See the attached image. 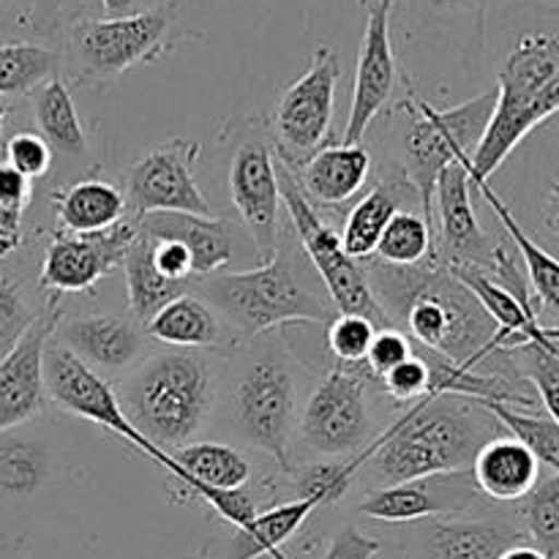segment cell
Listing matches in <instances>:
<instances>
[{"instance_id": "obj_1", "label": "cell", "mask_w": 559, "mask_h": 559, "mask_svg": "<svg viewBox=\"0 0 559 559\" xmlns=\"http://www.w3.org/2000/svg\"><path fill=\"white\" fill-rule=\"evenodd\" d=\"M300 366L276 331L238 344L224 358L216 413H224L235 442L273 459L278 473L293 469V437L298 426Z\"/></svg>"}, {"instance_id": "obj_2", "label": "cell", "mask_w": 559, "mask_h": 559, "mask_svg": "<svg viewBox=\"0 0 559 559\" xmlns=\"http://www.w3.org/2000/svg\"><path fill=\"white\" fill-rule=\"evenodd\" d=\"M500 426L484 407L464 396H426L409 404L366 448L358 478L366 491L437 473H462Z\"/></svg>"}, {"instance_id": "obj_3", "label": "cell", "mask_w": 559, "mask_h": 559, "mask_svg": "<svg viewBox=\"0 0 559 559\" xmlns=\"http://www.w3.org/2000/svg\"><path fill=\"white\" fill-rule=\"evenodd\" d=\"M222 355L158 349L120 380L118 402L129 424L164 453L207 431L218 404Z\"/></svg>"}, {"instance_id": "obj_4", "label": "cell", "mask_w": 559, "mask_h": 559, "mask_svg": "<svg viewBox=\"0 0 559 559\" xmlns=\"http://www.w3.org/2000/svg\"><path fill=\"white\" fill-rule=\"evenodd\" d=\"M396 328L407 333L413 344L467 371L506 377L502 369H511L495 320L437 260L420 265Z\"/></svg>"}, {"instance_id": "obj_5", "label": "cell", "mask_w": 559, "mask_h": 559, "mask_svg": "<svg viewBox=\"0 0 559 559\" xmlns=\"http://www.w3.org/2000/svg\"><path fill=\"white\" fill-rule=\"evenodd\" d=\"M191 293L222 317L238 344L293 322H331L338 314L331 300L309 287L306 265L284 243L254 271L213 273L205 282L194 278Z\"/></svg>"}, {"instance_id": "obj_6", "label": "cell", "mask_w": 559, "mask_h": 559, "mask_svg": "<svg viewBox=\"0 0 559 559\" xmlns=\"http://www.w3.org/2000/svg\"><path fill=\"white\" fill-rule=\"evenodd\" d=\"M497 98L469 156L473 189L489 183L527 134L559 107V44L551 33H524L497 74Z\"/></svg>"}, {"instance_id": "obj_7", "label": "cell", "mask_w": 559, "mask_h": 559, "mask_svg": "<svg viewBox=\"0 0 559 559\" xmlns=\"http://www.w3.org/2000/svg\"><path fill=\"white\" fill-rule=\"evenodd\" d=\"M495 91L467 98L456 107L437 109L435 104L418 96H409L402 104L407 115V126L402 131V164L399 173L407 178L413 191L418 194L420 213L431 222V200H435V183L442 169L462 156H473L475 145L484 136L489 115L495 109Z\"/></svg>"}, {"instance_id": "obj_8", "label": "cell", "mask_w": 559, "mask_h": 559, "mask_svg": "<svg viewBox=\"0 0 559 559\" xmlns=\"http://www.w3.org/2000/svg\"><path fill=\"white\" fill-rule=\"evenodd\" d=\"M173 0L145 11L118 16H76L66 25L60 63H69L76 80L104 82L140 63H153L167 52L173 31Z\"/></svg>"}, {"instance_id": "obj_9", "label": "cell", "mask_w": 559, "mask_h": 559, "mask_svg": "<svg viewBox=\"0 0 559 559\" xmlns=\"http://www.w3.org/2000/svg\"><path fill=\"white\" fill-rule=\"evenodd\" d=\"M360 366L336 364L322 374L298 413L295 435L325 459H353L380 435L371 409V377Z\"/></svg>"}, {"instance_id": "obj_10", "label": "cell", "mask_w": 559, "mask_h": 559, "mask_svg": "<svg viewBox=\"0 0 559 559\" xmlns=\"http://www.w3.org/2000/svg\"><path fill=\"white\" fill-rule=\"evenodd\" d=\"M278 191H282V202L287 207V216L293 222L295 235H298L300 249H304V254L314 265L317 276L325 284L328 300L333 304V309L338 314L366 317L380 331L382 328H393L388 322V317L382 314L374 293H371L364 262H355L344 254L336 229L328 227L320 211L300 191L293 169L284 167L282 162H278Z\"/></svg>"}, {"instance_id": "obj_11", "label": "cell", "mask_w": 559, "mask_h": 559, "mask_svg": "<svg viewBox=\"0 0 559 559\" xmlns=\"http://www.w3.org/2000/svg\"><path fill=\"white\" fill-rule=\"evenodd\" d=\"M342 74L336 49L320 47L311 55L309 69L278 96L267 131L276 158L293 173L304 167L328 140Z\"/></svg>"}, {"instance_id": "obj_12", "label": "cell", "mask_w": 559, "mask_h": 559, "mask_svg": "<svg viewBox=\"0 0 559 559\" xmlns=\"http://www.w3.org/2000/svg\"><path fill=\"white\" fill-rule=\"evenodd\" d=\"M229 200L243 218L246 229L254 243L257 260L267 262L276 254L278 243V158L273 153L271 131L254 120L251 129L238 136L229 158Z\"/></svg>"}, {"instance_id": "obj_13", "label": "cell", "mask_w": 559, "mask_h": 559, "mask_svg": "<svg viewBox=\"0 0 559 559\" xmlns=\"http://www.w3.org/2000/svg\"><path fill=\"white\" fill-rule=\"evenodd\" d=\"M44 396H47V402L55 404L60 413L91 420V424L102 426V429H107L109 435H115L118 440L129 442L131 448L145 453V456L151 459V462H156L158 467L167 464V453L153 448L151 442L129 424L112 382L87 369L80 358H74L69 349L60 347L55 338H49L47 349H44Z\"/></svg>"}, {"instance_id": "obj_14", "label": "cell", "mask_w": 559, "mask_h": 559, "mask_svg": "<svg viewBox=\"0 0 559 559\" xmlns=\"http://www.w3.org/2000/svg\"><path fill=\"white\" fill-rule=\"evenodd\" d=\"M197 158H200V142L180 140V136L151 147L126 173L123 200L126 211L131 213L129 218L147 216V213L213 216L194 178Z\"/></svg>"}, {"instance_id": "obj_15", "label": "cell", "mask_w": 559, "mask_h": 559, "mask_svg": "<svg viewBox=\"0 0 559 559\" xmlns=\"http://www.w3.org/2000/svg\"><path fill=\"white\" fill-rule=\"evenodd\" d=\"M484 508H489V502L480 497L469 469L424 475L385 489H371L358 502V513L382 524H418L426 519L459 516Z\"/></svg>"}, {"instance_id": "obj_16", "label": "cell", "mask_w": 559, "mask_h": 559, "mask_svg": "<svg viewBox=\"0 0 559 559\" xmlns=\"http://www.w3.org/2000/svg\"><path fill=\"white\" fill-rule=\"evenodd\" d=\"M134 235V218H123L96 235H55L44 249L38 289L55 300L66 293H91L120 265Z\"/></svg>"}, {"instance_id": "obj_17", "label": "cell", "mask_w": 559, "mask_h": 559, "mask_svg": "<svg viewBox=\"0 0 559 559\" xmlns=\"http://www.w3.org/2000/svg\"><path fill=\"white\" fill-rule=\"evenodd\" d=\"M527 544L513 513L491 508L413 524L409 559H497L506 549Z\"/></svg>"}, {"instance_id": "obj_18", "label": "cell", "mask_w": 559, "mask_h": 559, "mask_svg": "<svg viewBox=\"0 0 559 559\" xmlns=\"http://www.w3.org/2000/svg\"><path fill=\"white\" fill-rule=\"evenodd\" d=\"M52 338L60 347L69 349L74 358L91 371H96L104 380H123L129 371H134L151 349V336L145 325L134 317L120 314H87L58 320Z\"/></svg>"}, {"instance_id": "obj_19", "label": "cell", "mask_w": 559, "mask_h": 559, "mask_svg": "<svg viewBox=\"0 0 559 559\" xmlns=\"http://www.w3.org/2000/svg\"><path fill=\"white\" fill-rule=\"evenodd\" d=\"M396 0H369L366 3V31L355 69L353 107H349L344 142H364V134L377 115L388 107L396 87V55L391 44V14Z\"/></svg>"}, {"instance_id": "obj_20", "label": "cell", "mask_w": 559, "mask_h": 559, "mask_svg": "<svg viewBox=\"0 0 559 559\" xmlns=\"http://www.w3.org/2000/svg\"><path fill=\"white\" fill-rule=\"evenodd\" d=\"M60 320L58 300L47 298L25 336L0 358V431L20 429L47 407L44 396V349Z\"/></svg>"}, {"instance_id": "obj_21", "label": "cell", "mask_w": 559, "mask_h": 559, "mask_svg": "<svg viewBox=\"0 0 559 559\" xmlns=\"http://www.w3.org/2000/svg\"><path fill=\"white\" fill-rule=\"evenodd\" d=\"M320 508L311 500H287L278 506L265 508L254 522L246 527H229L227 533L207 538L200 549L191 551L186 559H282V546L298 533L306 519Z\"/></svg>"}, {"instance_id": "obj_22", "label": "cell", "mask_w": 559, "mask_h": 559, "mask_svg": "<svg viewBox=\"0 0 559 559\" xmlns=\"http://www.w3.org/2000/svg\"><path fill=\"white\" fill-rule=\"evenodd\" d=\"M136 229L151 238L175 240L191 257L194 278L218 273L233 262V224L218 216H191V213H147L134 218Z\"/></svg>"}, {"instance_id": "obj_23", "label": "cell", "mask_w": 559, "mask_h": 559, "mask_svg": "<svg viewBox=\"0 0 559 559\" xmlns=\"http://www.w3.org/2000/svg\"><path fill=\"white\" fill-rule=\"evenodd\" d=\"M145 331L151 342L167 344L169 349H200L222 358L238 349V338L197 293H183L169 300L147 320Z\"/></svg>"}, {"instance_id": "obj_24", "label": "cell", "mask_w": 559, "mask_h": 559, "mask_svg": "<svg viewBox=\"0 0 559 559\" xmlns=\"http://www.w3.org/2000/svg\"><path fill=\"white\" fill-rule=\"evenodd\" d=\"M469 475L489 506H516L544 478V467L513 437L497 435L475 453Z\"/></svg>"}, {"instance_id": "obj_25", "label": "cell", "mask_w": 559, "mask_h": 559, "mask_svg": "<svg viewBox=\"0 0 559 559\" xmlns=\"http://www.w3.org/2000/svg\"><path fill=\"white\" fill-rule=\"evenodd\" d=\"M300 191L311 205L336 207L355 200L371 175V151L364 142L320 147L304 167H298Z\"/></svg>"}, {"instance_id": "obj_26", "label": "cell", "mask_w": 559, "mask_h": 559, "mask_svg": "<svg viewBox=\"0 0 559 559\" xmlns=\"http://www.w3.org/2000/svg\"><path fill=\"white\" fill-rule=\"evenodd\" d=\"M164 473L183 489L205 486L216 491H238L254 480V467L240 448L211 440H194L169 453Z\"/></svg>"}, {"instance_id": "obj_27", "label": "cell", "mask_w": 559, "mask_h": 559, "mask_svg": "<svg viewBox=\"0 0 559 559\" xmlns=\"http://www.w3.org/2000/svg\"><path fill=\"white\" fill-rule=\"evenodd\" d=\"M55 478V453L47 437L20 429L0 431V502H27Z\"/></svg>"}, {"instance_id": "obj_28", "label": "cell", "mask_w": 559, "mask_h": 559, "mask_svg": "<svg viewBox=\"0 0 559 559\" xmlns=\"http://www.w3.org/2000/svg\"><path fill=\"white\" fill-rule=\"evenodd\" d=\"M407 191H413V186L407 183V178H404L396 167V173H393L391 178L380 180V183H377L374 189L347 213V222H344L338 240H342V249L349 260H371V254H374L377 243H380L391 216L396 211H402L399 205H402V200L407 197Z\"/></svg>"}, {"instance_id": "obj_29", "label": "cell", "mask_w": 559, "mask_h": 559, "mask_svg": "<svg viewBox=\"0 0 559 559\" xmlns=\"http://www.w3.org/2000/svg\"><path fill=\"white\" fill-rule=\"evenodd\" d=\"M55 218L66 235H96L129 218V211L118 186L85 178L55 197Z\"/></svg>"}, {"instance_id": "obj_30", "label": "cell", "mask_w": 559, "mask_h": 559, "mask_svg": "<svg viewBox=\"0 0 559 559\" xmlns=\"http://www.w3.org/2000/svg\"><path fill=\"white\" fill-rule=\"evenodd\" d=\"M126 276V295H129V311L140 325H147L158 309L169 304V300L180 298L183 293H191V284L169 282L153 265L151 254V238L136 229L134 240L126 249L123 260H120Z\"/></svg>"}, {"instance_id": "obj_31", "label": "cell", "mask_w": 559, "mask_h": 559, "mask_svg": "<svg viewBox=\"0 0 559 559\" xmlns=\"http://www.w3.org/2000/svg\"><path fill=\"white\" fill-rule=\"evenodd\" d=\"M473 191H478V194L484 197L486 205L495 211V216L500 218V224L506 227L511 243L516 246L519 254H522L524 276H527L530 293H533V298L540 304L538 309H546L549 314H557V311H559V265H557V257L551 254V251H546L544 246L538 243V240H533L527 233H524V227L516 222V216L511 213V207H508L506 202L500 200V194H497V191L491 189L489 183L478 186V189H473Z\"/></svg>"}, {"instance_id": "obj_32", "label": "cell", "mask_w": 559, "mask_h": 559, "mask_svg": "<svg viewBox=\"0 0 559 559\" xmlns=\"http://www.w3.org/2000/svg\"><path fill=\"white\" fill-rule=\"evenodd\" d=\"M31 98L36 129L44 142L52 147V153L60 151L66 156H82L87 151V140L80 115H76V104L71 98L69 82L60 74L49 76L31 93Z\"/></svg>"}, {"instance_id": "obj_33", "label": "cell", "mask_w": 559, "mask_h": 559, "mask_svg": "<svg viewBox=\"0 0 559 559\" xmlns=\"http://www.w3.org/2000/svg\"><path fill=\"white\" fill-rule=\"evenodd\" d=\"M366 453L353 459H322V462L293 464L289 473H282L287 500H311L317 508L338 506L347 500L353 486L358 484V469Z\"/></svg>"}, {"instance_id": "obj_34", "label": "cell", "mask_w": 559, "mask_h": 559, "mask_svg": "<svg viewBox=\"0 0 559 559\" xmlns=\"http://www.w3.org/2000/svg\"><path fill=\"white\" fill-rule=\"evenodd\" d=\"M371 260L393 267H413L437 260L435 224L415 211H396L382 233Z\"/></svg>"}, {"instance_id": "obj_35", "label": "cell", "mask_w": 559, "mask_h": 559, "mask_svg": "<svg viewBox=\"0 0 559 559\" xmlns=\"http://www.w3.org/2000/svg\"><path fill=\"white\" fill-rule=\"evenodd\" d=\"M475 402V399H473ZM478 407H484L486 413L495 418V424L500 429H506L519 445L527 448L535 459L540 462V467L559 473V420L551 415H530L522 407H513L506 402H489V399H480L475 402Z\"/></svg>"}, {"instance_id": "obj_36", "label": "cell", "mask_w": 559, "mask_h": 559, "mask_svg": "<svg viewBox=\"0 0 559 559\" xmlns=\"http://www.w3.org/2000/svg\"><path fill=\"white\" fill-rule=\"evenodd\" d=\"M513 519L522 527L527 544L549 559L559 557V473L546 469L524 500L513 506Z\"/></svg>"}, {"instance_id": "obj_37", "label": "cell", "mask_w": 559, "mask_h": 559, "mask_svg": "<svg viewBox=\"0 0 559 559\" xmlns=\"http://www.w3.org/2000/svg\"><path fill=\"white\" fill-rule=\"evenodd\" d=\"M60 71V52L33 41L0 44V96H27Z\"/></svg>"}, {"instance_id": "obj_38", "label": "cell", "mask_w": 559, "mask_h": 559, "mask_svg": "<svg viewBox=\"0 0 559 559\" xmlns=\"http://www.w3.org/2000/svg\"><path fill=\"white\" fill-rule=\"evenodd\" d=\"M508 360L516 380L527 382L538 393L546 415H559V342H530L508 349Z\"/></svg>"}, {"instance_id": "obj_39", "label": "cell", "mask_w": 559, "mask_h": 559, "mask_svg": "<svg viewBox=\"0 0 559 559\" xmlns=\"http://www.w3.org/2000/svg\"><path fill=\"white\" fill-rule=\"evenodd\" d=\"M36 197V183L22 178L0 158V262L25 243V213Z\"/></svg>"}, {"instance_id": "obj_40", "label": "cell", "mask_w": 559, "mask_h": 559, "mask_svg": "<svg viewBox=\"0 0 559 559\" xmlns=\"http://www.w3.org/2000/svg\"><path fill=\"white\" fill-rule=\"evenodd\" d=\"M44 306L33 304L25 282L11 267L0 265V358L11 353L27 328L38 320Z\"/></svg>"}, {"instance_id": "obj_41", "label": "cell", "mask_w": 559, "mask_h": 559, "mask_svg": "<svg viewBox=\"0 0 559 559\" xmlns=\"http://www.w3.org/2000/svg\"><path fill=\"white\" fill-rule=\"evenodd\" d=\"M380 328L369 322L366 317L355 314H336L328 322L325 342L328 349L333 353L336 364L342 366H360L366 353H369L371 342H374Z\"/></svg>"}, {"instance_id": "obj_42", "label": "cell", "mask_w": 559, "mask_h": 559, "mask_svg": "<svg viewBox=\"0 0 559 559\" xmlns=\"http://www.w3.org/2000/svg\"><path fill=\"white\" fill-rule=\"evenodd\" d=\"M0 158H3L14 173H20L22 178L36 183V180H44L49 175L55 153L38 131H16L14 136H9V140L3 142Z\"/></svg>"}, {"instance_id": "obj_43", "label": "cell", "mask_w": 559, "mask_h": 559, "mask_svg": "<svg viewBox=\"0 0 559 559\" xmlns=\"http://www.w3.org/2000/svg\"><path fill=\"white\" fill-rule=\"evenodd\" d=\"M385 391V396L396 404H415L420 399L431 396V371L426 355L415 347V353L404 360L402 366H396L393 371H388L385 377L377 380Z\"/></svg>"}, {"instance_id": "obj_44", "label": "cell", "mask_w": 559, "mask_h": 559, "mask_svg": "<svg viewBox=\"0 0 559 559\" xmlns=\"http://www.w3.org/2000/svg\"><path fill=\"white\" fill-rule=\"evenodd\" d=\"M415 353V344L409 342L407 333H402L399 328H382L377 331L374 342H371L369 353L364 358V371L371 380H380L388 371H393L396 366H402L409 355Z\"/></svg>"}, {"instance_id": "obj_45", "label": "cell", "mask_w": 559, "mask_h": 559, "mask_svg": "<svg viewBox=\"0 0 559 559\" xmlns=\"http://www.w3.org/2000/svg\"><path fill=\"white\" fill-rule=\"evenodd\" d=\"M382 549H385V544L380 538H371V535L360 533L355 524H347L333 535L322 559H377Z\"/></svg>"}, {"instance_id": "obj_46", "label": "cell", "mask_w": 559, "mask_h": 559, "mask_svg": "<svg viewBox=\"0 0 559 559\" xmlns=\"http://www.w3.org/2000/svg\"><path fill=\"white\" fill-rule=\"evenodd\" d=\"M147 238H151V235H147ZM151 254H153V265H156V271L162 273L164 278H169V282H183V284L194 282V273H191V257L180 243H175V240H164V238H151Z\"/></svg>"}, {"instance_id": "obj_47", "label": "cell", "mask_w": 559, "mask_h": 559, "mask_svg": "<svg viewBox=\"0 0 559 559\" xmlns=\"http://www.w3.org/2000/svg\"><path fill=\"white\" fill-rule=\"evenodd\" d=\"M426 14H462V11H484L495 0H415Z\"/></svg>"}, {"instance_id": "obj_48", "label": "cell", "mask_w": 559, "mask_h": 559, "mask_svg": "<svg viewBox=\"0 0 559 559\" xmlns=\"http://www.w3.org/2000/svg\"><path fill=\"white\" fill-rule=\"evenodd\" d=\"M497 559H549V557H546L540 549H535L533 544H516L511 546V549L502 551Z\"/></svg>"}, {"instance_id": "obj_49", "label": "cell", "mask_w": 559, "mask_h": 559, "mask_svg": "<svg viewBox=\"0 0 559 559\" xmlns=\"http://www.w3.org/2000/svg\"><path fill=\"white\" fill-rule=\"evenodd\" d=\"M98 5H102L104 16H118V14H129L134 0H98Z\"/></svg>"}, {"instance_id": "obj_50", "label": "cell", "mask_w": 559, "mask_h": 559, "mask_svg": "<svg viewBox=\"0 0 559 559\" xmlns=\"http://www.w3.org/2000/svg\"><path fill=\"white\" fill-rule=\"evenodd\" d=\"M47 5H52V9H60V11H69V3H66V0H33V11H36V14H47Z\"/></svg>"}, {"instance_id": "obj_51", "label": "cell", "mask_w": 559, "mask_h": 559, "mask_svg": "<svg viewBox=\"0 0 559 559\" xmlns=\"http://www.w3.org/2000/svg\"><path fill=\"white\" fill-rule=\"evenodd\" d=\"M5 118H9V104L0 98V151H3V123H5Z\"/></svg>"}, {"instance_id": "obj_52", "label": "cell", "mask_w": 559, "mask_h": 559, "mask_svg": "<svg viewBox=\"0 0 559 559\" xmlns=\"http://www.w3.org/2000/svg\"><path fill=\"white\" fill-rule=\"evenodd\" d=\"M540 3H546V5H557V0H540Z\"/></svg>"}, {"instance_id": "obj_53", "label": "cell", "mask_w": 559, "mask_h": 559, "mask_svg": "<svg viewBox=\"0 0 559 559\" xmlns=\"http://www.w3.org/2000/svg\"><path fill=\"white\" fill-rule=\"evenodd\" d=\"M366 3H369V0H360V5H364V9H366Z\"/></svg>"}]
</instances>
